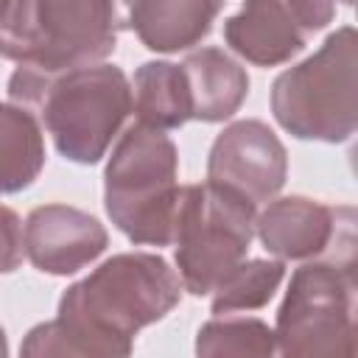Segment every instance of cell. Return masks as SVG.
<instances>
[{
	"mask_svg": "<svg viewBox=\"0 0 358 358\" xmlns=\"http://www.w3.org/2000/svg\"><path fill=\"white\" fill-rule=\"evenodd\" d=\"M131 112L137 123L159 131L182 129L193 120L190 90L182 64L173 62H143L131 78Z\"/></svg>",
	"mask_w": 358,
	"mask_h": 358,
	"instance_id": "14",
	"label": "cell"
},
{
	"mask_svg": "<svg viewBox=\"0 0 358 358\" xmlns=\"http://www.w3.org/2000/svg\"><path fill=\"white\" fill-rule=\"evenodd\" d=\"M308 34L285 0H243L241 11L224 20V42L232 53L257 67H277L305 50Z\"/></svg>",
	"mask_w": 358,
	"mask_h": 358,
	"instance_id": "11",
	"label": "cell"
},
{
	"mask_svg": "<svg viewBox=\"0 0 358 358\" xmlns=\"http://www.w3.org/2000/svg\"><path fill=\"white\" fill-rule=\"evenodd\" d=\"M257 207L213 182L185 185L173 232L176 274L193 296H207L246 255Z\"/></svg>",
	"mask_w": 358,
	"mask_h": 358,
	"instance_id": "6",
	"label": "cell"
},
{
	"mask_svg": "<svg viewBox=\"0 0 358 358\" xmlns=\"http://www.w3.org/2000/svg\"><path fill=\"white\" fill-rule=\"evenodd\" d=\"M3 355H8V338H6V330H3V324H0V358Z\"/></svg>",
	"mask_w": 358,
	"mask_h": 358,
	"instance_id": "20",
	"label": "cell"
},
{
	"mask_svg": "<svg viewBox=\"0 0 358 358\" xmlns=\"http://www.w3.org/2000/svg\"><path fill=\"white\" fill-rule=\"evenodd\" d=\"M182 280L154 252H120L73 282L56 319L28 330L20 352L48 355H129L134 336L165 319L182 302Z\"/></svg>",
	"mask_w": 358,
	"mask_h": 358,
	"instance_id": "1",
	"label": "cell"
},
{
	"mask_svg": "<svg viewBox=\"0 0 358 358\" xmlns=\"http://www.w3.org/2000/svg\"><path fill=\"white\" fill-rule=\"evenodd\" d=\"M285 277L282 260H266V257H243L213 291H210V308L213 313H246L268 305V299L277 294L280 282Z\"/></svg>",
	"mask_w": 358,
	"mask_h": 358,
	"instance_id": "17",
	"label": "cell"
},
{
	"mask_svg": "<svg viewBox=\"0 0 358 358\" xmlns=\"http://www.w3.org/2000/svg\"><path fill=\"white\" fill-rule=\"evenodd\" d=\"M352 3L355 0H285V6L291 8L294 20L305 34L327 28L336 20L338 6H352Z\"/></svg>",
	"mask_w": 358,
	"mask_h": 358,
	"instance_id": "19",
	"label": "cell"
},
{
	"mask_svg": "<svg viewBox=\"0 0 358 358\" xmlns=\"http://www.w3.org/2000/svg\"><path fill=\"white\" fill-rule=\"evenodd\" d=\"M182 70L190 90L193 120L221 123L232 117L249 95L246 70L221 48H199L187 53Z\"/></svg>",
	"mask_w": 358,
	"mask_h": 358,
	"instance_id": "13",
	"label": "cell"
},
{
	"mask_svg": "<svg viewBox=\"0 0 358 358\" xmlns=\"http://www.w3.org/2000/svg\"><path fill=\"white\" fill-rule=\"evenodd\" d=\"M358 34L336 28L316 53L282 70L271 84V115L296 140L347 143L358 126Z\"/></svg>",
	"mask_w": 358,
	"mask_h": 358,
	"instance_id": "5",
	"label": "cell"
},
{
	"mask_svg": "<svg viewBox=\"0 0 358 358\" xmlns=\"http://www.w3.org/2000/svg\"><path fill=\"white\" fill-rule=\"evenodd\" d=\"M255 235L260 238L263 249L282 263L316 257L352 263L336 257L333 246L355 255V210L327 207L308 196H280L271 199L255 218Z\"/></svg>",
	"mask_w": 358,
	"mask_h": 358,
	"instance_id": "8",
	"label": "cell"
},
{
	"mask_svg": "<svg viewBox=\"0 0 358 358\" xmlns=\"http://www.w3.org/2000/svg\"><path fill=\"white\" fill-rule=\"evenodd\" d=\"M182 187L179 148L165 131L134 123L117 134L103 171V207L131 243H173Z\"/></svg>",
	"mask_w": 358,
	"mask_h": 358,
	"instance_id": "4",
	"label": "cell"
},
{
	"mask_svg": "<svg viewBox=\"0 0 358 358\" xmlns=\"http://www.w3.org/2000/svg\"><path fill=\"white\" fill-rule=\"evenodd\" d=\"M227 0H140L131 31L154 53H179L199 45Z\"/></svg>",
	"mask_w": 358,
	"mask_h": 358,
	"instance_id": "12",
	"label": "cell"
},
{
	"mask_svg": "<svg viewBox=\"0 0 358 358\" xmlns=\"http://www.w3.org/2000/svg\"><path fill=\"white\" fill-rule=\"evenodd\" d=\"M45 168L39 120L20 103L0 101V196L28 190Z\"/></svg>",
	"mask_w": 358,
	"mask_h": 358,
	"instance_id": "15",
	"label": "cell"
},
{
	"mask_svg": "<svg viewBox=\"0 0 358 358\" xmlns=\"http://www.w3.org/2000/svg\"><path fill=\"white\" fill-rule=\"evenodd\" d=\"M140 0H6L0 56L39 70L106 62Z\"/></svg>",
	"mask_w": 358,
	"mask_h": 358,
	"instance_id": "3",
	"label": "cell"
},
{
	"mask_svg": "<svg viewBox=\"0 0 358 358\" xmlns=\"http://www.w3.org/2000/svg\"><path fill=\"white\" fill-rule=\"evenodd\" d=\"M25 257V238H22V218L0 204V274H11L20 268Z\"/></svg>",
	"mask_w": 358,
	"mask_h": 358,
	"instance_id": "18",
	"label": "cell"
},
{
	"mask_svg": "<svg viewBox=\"0 0 358 358\" xmlns=\"http://www.w3.org/2000/svg\"><path fill=\"white\" fill-rule=\"evenodd\" d=\"M277 352L336 355L355 352V263L305 260L288 282L274 324Z\"/></svg>",
	"mask_w": 358,
	"mask_h": 358,
	"instance_id": "7",
	"label": "cell"
},
{
	"mask_svg": "<svg viewBox=\"0 0 358 358\" xmlns=\"http://www.w3.org/2000/svg\"><path fill=\"white\" fill-rule=\"evenodd\" d=\"M25 257L42 274L67 277L90 266L109 246L106 227L70 204L34 207L22 224Z\"/></svg>",
	"mask_w": 358,
	"mask_h": 358,
	"instance_id": "10",
	"label": "cell"
},
{
	"mask_svg": "<svg viewBox=\"0 0 358 358\" xmlns=\"http://www.w3.org/2000/svg\"><path fill=\"white\" fill-rule=\"evenodd\" d=\"M8 98L25 106L76 165H95L131 115V81L117 64L98 62L64 70L17 64Z\"/></svg>",
	"mask_w": 358,
	"mask_h": 358,
	"instance_id": "2",
	"label": "cell"
},
{
	"mask_svg": "<svg viewBox=\"0 0 358 358\" xmlns=\"http://www.w3.org/2000/svg\"><path fill=\"white\" fill-rule=\"evenodd\" d=\"M288 176V151L263 120L246 117L224 126L207 157V182L227 187L255 207L271 201Z\"/></svg>",
	"mask_w": 358,
	"mask_h": 358,
	"instance_id": "9",
	"label": "cell"
},
{
	"mask_svg": "<svg viewBox=\"0 0 358 358\" xmlns=\"http://www.w3.org/2000/svg\"><path fill=\"white\" fill-rule=\"evenodd\" d=\"M277 352L274 327L243 313H218L196 333V355L201 358H266Z\"/></svg>",
	"mask_w": 358,
	"mask_h": 358,
	"instance_id": "16",
	"label": "cell"
}]
</instances>
